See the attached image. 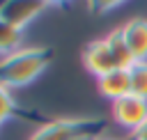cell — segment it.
I'll use <instances>...</instances> for the list:
<instances>
[{"label": "cell", "instance_id": "6da1fadb", "mask_svg": "<svg viewBox=\"0 0 147 140\" xmlns=\"http://www.w3.org/2000/svg\"><path fill=\"white\" fill-rule=\"evenodd\" d=\"M51 50L48 48H18L5 57H0V83L7 90H16L23 85H30L46 67L51 64Z\"/></svg>", "mask_w": 147, "mask_h": 140}, {"label": "cell", "instance_id": "7a4b0ae2", "mask_svg": "<svg viewBox=\"0 0 147 140\" xmlns=\"http://www.w3.org/2000/svg\"><path fill=\"white\" fill-rule=\"evenodd\" d=\"M101 129V119H53L41 124L30 140H76L83 135L96 138V131Z\"/></svg>", "mask_w": 147, "mask_h": 140}, {"label": "cell", "instance_id": "3957f363", "mask_svg": "<svg viewBox=\"0 0 147 140\" xmlns=\"http://www.w3.org/2000/svg\"><path fill=\"white\" fill-rule=\"evenodd\" d=\"M83 64H85V69H87L90 73H94L96 78L110 73V71L122 69V64H119V60H117V55H115L113 44H110L108 37L94 39V41H90V44L85 46V50H83Z\"/></svg>", "mask_w": 147, "mask_h": 140}, {"label": "cell", "instance_id": "277c9868", "mask_svg": "<svg viewBox=\"0 0 147 140\" xmlns=\"http://www.w3.org/2000/svg\"><path fill=\"white\" fill-rule=\"evenodd\" d=\"M110 112L119 126H124L133 133L136 129H140L147 122V99H140L136 94H126V96L113 101Z\"/></svg>", "mask_w": 147, "mask_h": 140}, {"label": "cell", "instance_id": "5b68a950", "mask_svg": "<svg viewBox=\"0 0 147 140\" xmlns=\"http://www.w3.org/2000/svg\"><path fill=\"white\" fill-rule=\"evenodd\" d=\"M46 7H48V2H16V0H7V2H0V18L7 21L9 25H14L16 30H23Z\"/></svg>", "mask_w": 147, "mask_h": 140}, {"label": "cell", "instance_id": "8992f818", "mask_svg": "<svg viewBox=\"0 0 147 140\" xmlns=\"http://www.w3.org/2000/svg\"><path fill=\"white\" fill-rule=\"evenodd\" d=\"M119 30L131 57L136 62H147V18H131Z\"/></svg>", "mask_w": 147, "mask_h": 140}, {"label": "cell", "instance_id": "52a82bcc", "mask_svg": "<svg viewBox=\"0 0 147 140\" xmlns=\"http://www.w3.org/2000/svg\"><path fill=\"white\" fill-rule=\"evenodd\" d=\"M99 83V92L110 99V101H117L126 94H131V83H129V69H117V71H110L101 78H96Z\"/></svg>", "mask_w": 147, "mask_h": 140}, {"label": "cell", "instance_id": "ba28073f", "mask_svg": "<svg viewBox=\"0 0 147 140\" xmlns=\"http://www.w3.org/2000/svg\"><path fill=\"white\" fill-rule=\"evenodd\" d=\"M21 30H16L14 25H9L7 21L0 18V55H9L14 50L21 48Z\"/></svg>", "mask_w": 147, "mask_h": 140}, {"label": "cell", "instance_id": "9c48e42d", "mask_svg": "<svg viewBox=\"0 0 147 140\" xmlns=\"http://www.w3.org/2000/svg\"><path fill=\"white\" fill-rule=\"evenodd\" d=\"M129 83H131V94L147 99V62H133L129 67Z\"/></svg>", "mask_w": 147, "mask_h": 140}, {"label": "cell", "instance_id": "30bf717a", "mask_svg": "<svg viewBox=\"0 0 147 140\" xmlns=\"http://www.w3.org/2000/svg\"><path fill=\"white\" fill-rule=\"evenodd\" d=\"M108 39H110V44H113V50H115V55H117V60H119L122 69H129L136 60L131 57V53H129V48H126V44H124L122 30H113V32L108 34Z\"/></svg>", "mask_w": 147, "mask_h": 140}, {"label": "cell", "instance_id": "8fae6325", "mask_svg": "<svg viewBox=\"0 0 147 140\" xmlns=\"http://www.w3.org/2000/svg\"><path fill=\"white\" fill-rule=\"evenodd\" d=\"M14 110H16L14 96H11V92L0 83V124H2V122H7V119L14 115Z\"/></svg>", "mask_w": 147, "mask_h": 140}, {"label": "cell", "instance_id": "7c38bea8", "mask_svg": "<svg viewBox=\"0 0 147 140\" xmlns=\"http://www.w3.org/2000/svg\"><path fill=\"white\" fill-rule=\"evenodd\" d=\"M131 140H147V122H145L140 129H136V131L131 133Z\"/></svg>", "mask_w": 147, "mask_h": 140}, {"label": "cell", "instance_id": "4fadbf2b", "mask_svg": "<svg viewBox=\"0 0 147 140\" xmlns=\"http://www.w3.org/2000/svg\"><path fill=\"white\" fill-rule=\"evenodd\" d=\"M76 140H96V138H92V135H83V138H76Z\"/></svg>", "mask_w": 147, "mask_h": 140}, {"label": "cell", "instance_id": "5bb4252c", "mask_svg": "<svg viewBox=\"0 0 147 140\" xmlns=\"http://www.w3.org/2000/svg\"><path fill=\"white\" fill-rule=\"evenodd\" d=\"M96 140H117V138H96Z\"/></svg>", "mask_w": 147, "mask_h": 140}]
</instances>
